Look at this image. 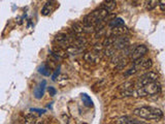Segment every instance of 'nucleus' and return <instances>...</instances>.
<instances>
[{
    "mask_svg": "<svg viewBox=\"0 0 165 124\" xmlns=\"http://www.w3.org/2000/svg\"><path fill=\"white\" fill-rule=\"evenodd\" d=\"M133 114L141 119H146V120H154V121L161 120L164 116L162 110L158 109V107H137V109H135L133 111Z\"/></svg>",
    "mask_w": 165,
    "mask_h": 124,
    "instance_id": "obj_1",
    "label": "nucleus"
},
{
    "mask_svg": "<svg viewBox=\"0 0 165 124\" xmlns=\"http://www.w3.org/2000/svg\"><path fill=\"white\" fill-rule=\"evenodd\" d=\"M108 11H105L104 8H98L96 9V11H92L91 14H89V15H87L85 18H84L83 20V24L85 25H93V26H95V25L99 24V23L103 22V21L106 20V18H108Z\"/></svg>",
    "mask_w": 165,
    "mask_h": 124,
    "instance_id": "obj_2",
    "label": "nucleus"
},
{
    "mask_svg": "<svg viewBox=\"0 0 165 124\" xmlns=\"http://www.w3.org/2000/svg\"><path fill=\"white\" fill-rule=\"evenodd\" d=\"M158 78H159V76L155 71H147L138 79L136 83H134V88L143 87V86L147 85V84L151 83V82L158 81Z\"/></svg>",
    "mask_w": 165,
    "mask_h": 124,
    "instance_id": "obj_3",
    "label": "nucleus"
},
{
    "mask_svg": "<svg viewBox=\"0 0 165 124\" xmlns=\"http://www.w3.org/2000/svg\"><path fill=\"white\" fill-rule=\"evenodd\" d=\"M141 88H143L146 96H148V95H157L159 94V93H161V90H162L161 84L158 81L151 82V83L147 84V85L143 86Z\"/></svg>",
    "mask_w": 165,
    "mask_h": 124,
    "instance_id": "obj_4",
    "label": "nucleus"
},
{
    "mask_svg": "<svg viewBox=\"0 0 165 124\" xmlns=\"http://www.w3.org/2000/svg\"><path fill=\"white\" fill-rule=\"evenodd\" d=\"M113 41L111 47H113L116 51H121L124 48L129 46L130 41L127 36H124V35H119V36L113 35Z\"/></svg>",
    "mask_w": 165,
    "mask_h": 124,
    "instance_id": "obj_5",
    "label": "nucleus"
},
{
    "mask_svg": "<svg viewBox=\"0 0 165 124\" xmlns=\"http://www.w3.org/2000/svg\"><path fill=\"white\" fill-rule=\"evenodd\" d=\"M148 52H149V49L147 46H145V44H139V46L135 47V48L133 49V51L130 54V58H131L132 61H134V60L139 59V58H143Z\"/></svg>",
    "mask_w": 165,
    "mask_h": 124,
    "instance_id": "obj_6",
    "label": "nucleus"
},
{
    "mask_svg": "<svg viewBox=\"0 0 165 124\" xmlns=\"http://www.w3.org/2000/svg\"><path fill=\"white\" fill-rule=\"evenodd\" d=\"M100 54L102 53L96 52V51L93 50L92 52L86 53L85 55H84V59L88 63H97L100 60Z\"/></svg>",
    "mask_w": 165,
    "mask_h": 124,
    "instance_id": "obj_7",
    "label": "nucleus"
},
{
    "mask_svg": "<svg viewBox=\"0 0 165 124\" xmlns=\"http://www.w3.org/2000/svg\"><path fill=\"white\" fill-rule=\"evenodd\" d=\"M115 123H117V124H143L145 122H143V121H136L135 119H132L128 116H123V117H120V118L116 119Z\"/></svg>",
    "mask_w": 165,
    "mask_h": 124,
    "instance_id": "obj_8",
    "label": "nucleus"
},
{
    "mask_svg": "<svg viewBox=\"0 0 165 124\" xmlns=\"http://www.w3.org/2000/svg\"><path fill=\"white\" fill-rule=\"evenodd\" d=\"M128 30L127 28L122 25V26H118V27H113V32H111V35L115 36H119V35H124L125 33H127Z\"/></svg>",
    "mask_w": 165,
    "mask_h": 124,
    "instance_id": "obj_9",
    "label": "nucleus"
},
{
    "mask_svg": "<svg viewBox=\"0 0 165 124\" xmlns=\"http://www.w3.org/2000/svg\"><path fill=\"white\" fill-rule=\"evenodd\" d=\"M116 5H117L116 0H110V1H105V3L102 4L101 8H104L105 11H108V13H110V11H113L116 8Z\"/></svg>",
    "mask_w": 165,
    "mask_h": 124,
    "instance_id": "obj_10",
    "label": "nucleus"
},
{
    "mask_svg": "<svg viewBox=\"0 0 165 124\" xmlns=\"http://www.w3.org/2000/svg\"><path fill=\"white\" fill-rule=\"evenodd\" d=\"M53 11H54V6H53V4H51L50 1H49L43 5V9H41V14H43V16H48V15H50Z\"/></svg>",
    "mask_w": 165,
    "mask_h": 124,
    "instance_id": "obj_11",
    "label": "nucleus"
},
{
    "mask_svg": "<svg viewBox=\"0 0 165 124\" xmlns=\"http://www.w3.org/2000/svg\"><path fill=\"white\" fill-rule=\"evenodd\" d=\"M72 31L74 32L75 34H81V33H84V25L83 23H74L72 25Z\"/></svg>",
    "mask_w": 165,
    "mask_h": 124,
    "instance_id": "obj_12",
    "label": "nucleus"
},
{
    "mask_svg": "<svg viewBox=\"0 0 165 124\" xmlns=\"http://www.w3.org/2000/svg\"><path fill=\"white\" fill-rule=\"evenodd\" d=\"M122 25H124V21L122 20V19L120 18H116L113 19V20H111L110 23H108V26L113 28V27H118V26H122Z\"/></svg>",
    "mask_w": 165,
    "mask_h": 124,
    "instance_id": "obj_13",
    "label": "nucleus"
},
{
    "mask_svg": "<svg viewBox=\"0 0 165 124\" xmlns=\"http://www.w3.org/2000/svg\"><path fill=\"white\" fill-rule=\"evenodd\" d=\"M159 5V0H148L147 2V9L148 11H153Z\"/></svg>",
    "mask_w": 165,
    "mask_h": 124,
    "instance_id": "obj_14",
    "label": "nucleus"
},
{
    "mask_svg": "<svg viewBox=\"0 0 165 124\" xmlns=\"http://www.w3.org/2000/svg\"><path fill=\"white\" fill-rule=\"evenodd\" d=\"M152 60L151 59H143V63H141V71H148L152 66Z\"/></svg>",
    "mask_w": 165,
    "mask_h": 124,
    "instance_id": "obj_15",
    "label": "nucleus"
},
{
    "mask_svg": "<svg viewBox=\"0 0 165 124\" xmlns=\"http://www.w3.org/2000/svg\"><path fill=\"white\" fill-rule=\"evenodd\" d=\"M120 91H123V90H128V89H134V83L131 81L129 82H126V83L122 84L120 86Z\"/></svg>",
    "mask_w": 165,
    "mask_h": 124,
    "instance_id": "obj_16",
    "label": "nucleus"
},
{
    "mask_svg": "<svg viewBox=\"0 0 165 124\" xmlns=\"http://www.w3.org/2000/svg\"><path fill=\"white\" fill-rule=\"evenodd\" d=\"M25 119H26V121H25V122H26V123H34V122H35L36 117H34V116H30V115H27L26 117H25Z\"/></svg>",
    "mask_w": 165,
    "mask_h": 124,
    "instance_id": "obj_17",
    "label": "nucleus"
},
{
    "mask_svg": "<svg viewBox=\"0 0 165 124\" xmlns=\"http://www.w3.org/2000/svg\"><path fill=\"white\" fill-rule=\"evenodd\" d=\"M159 6H160L161 11L163 13V11H165V0H159Z\"/></svg>",
    "mask_w": 165,
    "mask_h": 124,
    "instance_id": "obj_18",
    "label": "nucleus"
},
{
    "mask_svg": "<svg viewBox=\"0 0 165 124\" xmlns=\"http://www.w3.org/2000/svg\"><path fill=\"white\" fill-rule=\"evenodd\" d=\"M49 92H50V94L52 95V96H54L56 94V89H54L53 87H50L49 88Z\"/></svg>",
    "mask_w": 165,
    "mask_h": 124,
    "instance_id": "obj_19",
    "label": "nucleus"
},
{
    "mask_svg": "<svg viewBox=\"0 0 165 124\" xmlns=\"http://www.w3.org/2000/svg\"><path fill=\"white\" fill-rule=\"evenodd\" d=\"M62 119H63V122H66V123H68V122H69V118H68V116H65V115H63V116H62Z\"/></svg>",
    "mask_w": 165,
    "mask_h": 124,
    "instance_id": "obj_20",
    "label": "nucleus"
},
{
    "mask_svg": "<svg viewBox=\"0 0 165 124\" xmlns=\"http://www.w3.org/2000/svg\"><path fill=\"white\" fill-rule=\"evenodd\" d=\"M83 98H84V99H86V100H88V99H89V98H88L87 96H86V94H84V95H83ZM87 106H89V107H91V106H92V100H90V101H89V104H88Z\"/></svg>",
    "mask_w": 165,
    "mask_h": 124,
    "instance_id": "obj_21",
    "label": "nucleus"
},
{
    "mask_svg": "<svg viewBox=\"0 0 165 124\" xmlns=\"http://www.w3.org/2000/svg\"><path fill=\"white\" fill-rule=\"evenodd\" d=\"M105 1H110V0H105Z\"/></svg>",
    "mask_w": 165,
    "mask_h": 124,
    "instance_id": "obj_22",
    "label": "nucleus"
}]
</instances>
